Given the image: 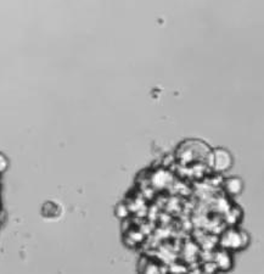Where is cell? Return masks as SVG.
Returning <instances> with one entry per match:
<instances>
[{
    "label": "cell",
    "instance_id": "obj_3",
    "mask_svg": "<svg viewBox=\"0 0 264 274\" xmlns=\"http://www.w3.org/2000/svg\"><path fill=\"white\" fill-rule=\"evenodd\" d=\"M224 188H225L228 194L233 196H238L242 193L243 182L239 177H231V178H228L224 182Z\"/></svg>",
    "mask_w": 264,
    "mask_h": 274
},
{
    "label": "cell",
    "instance_id": "obj_1",
    "mask_svg": "<svg viewBox=\"0 0 264 274\" xmlns=\"http://www.w3.org/2000/svg\"><path fill=\"white\" fill-rule=\"evenodd\" d=\"M223 248L229 250H239L247 245V235L240 230H229L221 238Z\"/></svg>",
    "mask_w": 264,
    "mask_h": 274
},
{
    "label": "cell",
    "instance_id": "obj_2",
    "mask_svg": "<svg viewBox=\"0 0 264 274\" xmlns=\"http://www.w3.org/2000/svg\"><path fill=\"white\" fill-rule=\"evenodd\" d=\"M212 166L217 172H225L233 166V156L225 149H216L212 155Z\"/></svg>",
    "mask_w": 264,
    "mask_h": 274
},
{
    "label": "cell",
    "instance_id": "obj_4",
    "mask_svg": "<svg viewBox=\"0 0 264 274\" xmlns=\"http://www.w3.org/2000/svg\"><path fill=\"white\" fill-rule=\"evenodd\" d=\"M6 167H7L6 159H5L2 155H0V172H2L4 169H6Z\"/></svg>",
    "mask_w": 264,
    "mask_h": 274
}]
</instances>
